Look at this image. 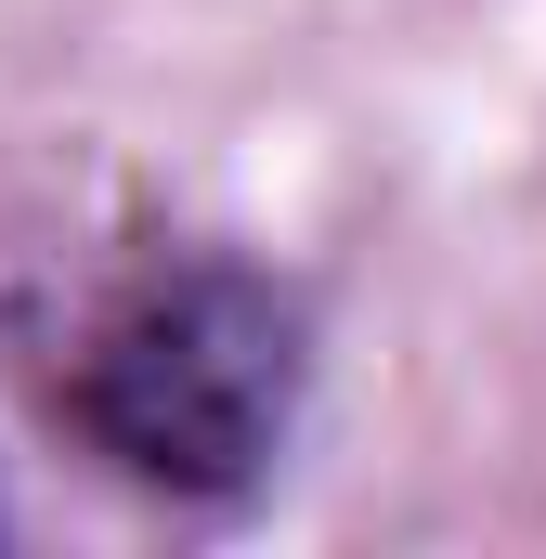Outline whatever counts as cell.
<instances>
[{
    "label": "cell",
    "mask_w": 546,
    "mask_h": 559,
    "mask_svg": "<svg viewBox=\"0 0 546 559\" xmlns=\"http://www.w3.org/2000/svg\"><path fill=\"white\" fill-rule=\"evenodd\" d=\"M299 391H312L299 299L248 261H169V274L118 286L79 325V352L52 378V417L131 495L235 508L248 481H273V455L299 429Z\"/></svg>",
    "instance_id": "1"
}]
</instances>
